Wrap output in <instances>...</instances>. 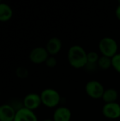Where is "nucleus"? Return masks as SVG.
I'll list each match as a JSON object with an SVG mask.
<instances>
[{
  "mask_svg": "<svg viewBox=\"0 0 120 121\" xmlns=\"http://www.w3.org/2000/svg\"><path fill=\"white\" fill-rule=\"evenodd\" d=\"M71 111L66 106L57 107L52 116V120L54 121H70L71 119Z\"/></svg>",
  "mask_w": 120,
  "mask_h": 121,
  "instance_id": "nucleus-8",
  "label": "nucleus"
},
{
  "mask_svg": "<svg viewBox=\"0 0 120 121\" xmlns=\"http://www.w3.org/2000/svg\"><path fill=\"white\" fill-rule=\"evenodd\" d=\"M13 121H38V119L34 111L23 107L16 111Z\"/></svg>",
  "mask_w": 120,
  "mask_h": 121,
  "instance_id": "nucleus-10",
  "label": "nucleus"
},
{
  "mask_svg": "<svg viewBox=\"0 0 120 121\" xmlns=\"http://www.w3.org/2000/svg\"><path fill=\"white\" fill-rule=\"evenodd\" d=\"M98 64H93V63H87L86 65L85 66V69L88 71V72H93L95 70H96V68H98Z\"/></svg>",
  "mask_w": 120,
  "mask_h": 121,
  "instance_id": "nucleus-20",
  "label": "nucleus"
},
{
  "mask_svg": "<svg viewBox=\"0 0 120 121\" xmlns=\"http://www.w3.org/2000/svg\"><path fill=\"white\" fill-rule=\"evenodd\" d=\"M118 4H120V0H119V1H118Z\"/></svg>",
  "mask_w": 120,
  "mask_h": 121,
  "instance_id": "nucleus-23",
  "label": "nucleus"
},
{
  "mask_svg": "<svg viewBox=\"0 0 120 121\" xmlns=\"http://www.w3.org/2000/svg\"><path fill=\"white\" fill-rule=\"evenodd\" d=\"M16 75L21 79L26 78L28 76V70L25 67H18L16 70Z\"/></svg>",
  "mask_w": 120,
  "mask_h": 121,
  "instance_id": "nucleus-17",
  "label": "nucleus"
},
{
  "mask_svg": "<svg viewBox=\"0 0 120 121\" xmlns=\"http://www.w3.org/2000/svg\"><path fill=\"white\" fill-rule=\"evenodd\" d=\"M105 90L103 84L97 80L88 81L85 86V91L86 94L93 99H102Z\"/></svg>",
  "mask_w": 120,
  "mask_h": 121,
  "instance_id": "nucleus-4",
  "label": "nucleus"
},
{
  "mask_svg": "<svg viewBox=\"0 0 120 121\" xmlns=\"http://www.w3.org/2000/svg\"><path fill=\"white\" fill-rule=\"evenodd\" d=\"M11 103H8V104L13 107V108L16 111H18V110L21 109L22 108H23V101H20L18 99H13L11 101Z\"/></svg>",
  "mask_w": 120,
  "mask_h": 121,
  "instance_id": "nucleus-18",
  "label": "nucleus"
},
{
  "mask_svg": "<svg viewBox=\"0 0 120 121\" xmlns=\"http://www.w3.org/2000/svg\"><path fill=\"white\" fill-rule=\"evenodd\" d=\"M99 68L103 70L108 69L112 67V58L102 55L99 57V60L97 62Z\"/></svg>",
  "mask_w": 120,
  "mask_h": 121,
  "instance_id": "nucleus-14",
  "label": "nucleus"
},
{
  "mask_svg": "<svg viewBox=\"0 0 120 121\" xmlns=\"http://www.w3.org/2000/svg\"><path fill=\"white\" fill-rule=\"evenodd\" d=\"M103 115L108 119H117L120 118V104L117 102L105 104L102 108Z\"/></svg>",
  "mask_w": 120,
  "mask_h": 121,
  "instance_id": "nucleus-6",
  "label": "nucleus"
},
{
  "mask_svg": "<svg viewBox=\"0 0 120 121\" xmlns=\"http://www.w3.org/2000/svg\"><path fill=\"white\" fill-rule=\"evenodd\" d=\"M62 48V42L60 38L57 37H52L50 38L47 43L45 48L50 55L54 56L58 54Z\"/></svg>",
  "mask_w": 120,
  "mask_h": 121,
  "instance_id": "nucleus-9",
  "label": "nucleus"
},
{
  "mask_svg": "<svg viewBox=\"0 0 120 121\" xmlns=\"http://www.w3.org/2000/svg\"><path fill=\"white\" fill-rule=\"evenodd\" d=\"M50 55L47 52V50L44 47L38 46L35 47L30 52L29 59L31 62L33 64H42L45 62L47 59L49 57Z\"/></svg>",
  "mask_w": 120,
  "mask_h": 121,
  "instance_id": "nucleus-5",
  "label": "nucleus"
},
{
  "mask_svg": "<svg viewBox=\"0 0 120 121\" xmlns=\"http://www.w3.org/2000/svg\"><path fill=\"white\" fill-rule=\"evenodd\" d=\"M54 121L52 119H50V118H47V119H45L44 121Z\"/></svg>",
  "mask_w": 120,
  "mask_h": 121,
  "instance_id": "nucleus-22",
  "label": "nucleus"
},
{
  "mask_svg": "<svg viewBox=\"0 0 120 121\" xmlns=\"http://www.w3.org/2000/svg\"><path fill=\"white\" fill-rule=\"evenodd\" d=\"M119 96L117 91L114 88H109L105 90L102 99L105 104L116 102Z\"/></svg>",
  "mask_w": 120,
  "mask_h": 121,
  "instance_id": "nucleus-13",
  "label": "nucleus"
},
{
  "mask_svg": "<svg viewBox=\"0 0 120 121\" xmlns=\"http://www.w3.org/2000/svg\"><path fill=\"white\" fill-rule=\"evenodd\" d=\"M45 65L50 68H53L57 65V60L54 56H49V57L45 61Z\"/></svg>",
  "mask_w": 120,
  "mask_h": 121,
  "instance_id": "nucleus-19",
  "label": "nucleus"
},
{
  "mask_svg": "<svg viewBox=\"0 0 120 121\" xmlns=\"http://www.w3.org/2000/svg\"><path fill=\"white\" fill-rule=\"evenodd\" d=\"M115 15L117 18V19L120 21V4H118V6L116 8L115 10Z\"/></svg>",
  "mask_w": 120,
  "mask_h": 121,
  "instance_id": "nucleus-21",
  "label": "nucleus"
},
{
  "mask_svg": "<svg viewBox=\"0 0 120 121\" xmlns=\"http://www.w3.org/2000/svg\"><path fill=\"white\" fill-rule=\"evenodd\" d=\"M16 111L8 104L0 106V121H13Z\"/></svg>",
  "mask_w": 120,
  "mask_h": 121,
  "instance_id": "nucleus-11",
  "label": "nucleus"
},
{
  "mask_svg": "<svg viewBox=\"0 0 120 121\" xmlns=\"http://www.w3.org/2000/svg\"><path fill=\"white\" fill-rule=\"evenodd\" d=\"M98 48L102 55L112 58L115 56L118 51L117 42L111 37L103 38L98 43Z\"/></svg>",
  "mask_w": 120,
  "mask_h": 121,
  "instance_id": "nucleus-2",
  "label": "nucleus"
},
{
  "mask_svg": "<svg viewBox=\"0 0 120 121\" xmlns=\"http://www.w3.org/2000/svg\"><path fill=\"white\" fill-rule=\"evenodd\" d=\"M100 56L95 51H91L87 53V60L88 63H93V64H97Z\"/></svg>",
  "mask_w": 120,
  "mask_h": 121,
  "instance_id": "nucleus-16",
  "label": "nucleus"
},
{
  "mask_svg": "<svg viewBox=\"0 0 120 121\" xmlns=\"http://www.w3.org/2000/svg\"><path fill=\"white\" fill-rule=\"evenodd\" d=\"M87 53L81 45H71L67 52V60L69 65L76 69L85 67L88 63Z\"/></svg>",
  "mask_w": 120,
  "mask_h": 121,
  "instance_id": "nucleus-1",
  "label": "nucleus"
},
{
  "mask_svg": "<svg viewBox=\"0 0 120 121\" xmlns=\"http://www.w3.org/2000/svg\"><path fill=\"white\" fill-rule=\"evenodd\" d=\"M12 16L11 7L6 3H0V21H7L11 18Z\"/></svg>",
  "mask_w": 120,
  "mask_h": 121,
  "instance_id": "nucleus-12",
  "label": "nucleus"
},
{
  "mask_svg": "<svg viewBox=\"0 0 120 121\" xmlns=\"http://www.w3.org/2000/svg\"><path fill=\"white\" fill-rule=\"evenodd\" d=\"M0 3H1V0H0Z\"/></svg>",
  "mask_w": 120,
  "mask_h": 121,
  "instance_id": "nucleus-24",
  "label": "nucleus"
},
{
  "mask_svg": "<svg viewBox=\"0 0 120 121\" xmlns=\"http://www.w3.org/2000/svg\"><path fill=\"white\" fill-rule=\"evenodd\" d=\"M23 104L24 108L34 111L42 104L40 95L36 93H30L24 96Z\"/></svg>",
  "mask_w": 120,
  "mask_h": 121,
  "instance_id": "nucleus-7",
  "label": "nucleus"
},
{
  "mask_svg": "<svg viewBox=\"0 0 120 121\" xmlns=\"http://www.w3.org/2000/svg\"><path fill=\"white\" fill-rule=\"evenodd\" d=\"M112 67L116 72L120 73V53H117L112 57Z\"/></svg>",
  "mask_w": 120,
  "mask_h": 121,
  "instance_id": "nucleus-15",
  "label": "nucleus"
},
{
  "mask_svg": "<svg viewBox=\"0 0 120 121\" xmlns=\"http://www.w3.org/2000/svg\"><path fill=\"white\" fill-rule=\"evenodd\" d=\"M40 95L42 104L47 108H54L59 105L61 101L59 93L52 88H47L42 91Z\"/></svg>",
  "mask_w": 120,
  "mask_h": 121,
  "instance_id": "nucleus-3",
  "label": "nucleus"
}]
</instances>
